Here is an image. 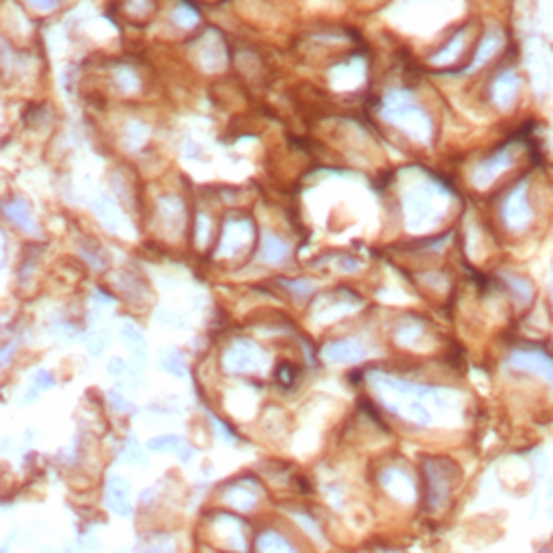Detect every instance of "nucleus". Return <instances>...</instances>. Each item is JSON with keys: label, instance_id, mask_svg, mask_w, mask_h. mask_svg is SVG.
I'll list each match as a JSON object with an SVG mask.
<instances>
[{"label": "nucleus", "instance_id": "obj_35", "mask_svg": "<svg viewBox=\"0 0 553 553\" xmlns=\"http://www.w3.org/2000/svg\"><path fill=\"white\" fill-rule=\"evenodd\" d=\"M545 495H547V499H549V504H547V508H545V514L553 521V478H549V482H547Z\"/></svg>", "mask_w": 553, "mask_h": 553}, {"label": "nucleus", "instance_id": "obj_7", "mask_svg": "<svg viewBox=\"0 0 553 553\" xmlns=\"http://www.w3.org/2000/svg\"><path fill=\"white\" fill-rule=\"evenodd\" d=\"M383 117L394 123H406V132L413 139L430 141L433 137V119L415 104L411 93L396 91L389 95L383 104Z\"/></svg>", "mask_w": 553, "mask_h": 553}, {"label": "nucleus", "instance_id": "obj_5", "mask_svg": "<svg viewBox=\"0 0 553 553\" xmlns=\"http://www.w3.org/2000/svg\"><path fill=\"white\" fill-rule=\"evenodd\" d=\"M424 476H426V502L430 512H441L447 508L452 493L456 489L461 471L449 459L430 456L424 461Z\"/></svg>", "mask_w": 553, "mask_h": 553}, {"label": "nucleus", "instance_id": "obj_44", "mask_svg": "<svg viewBox=\"0 0 553 553\" xmlns=\"http://www.w3.org/2000/svg\"><path fill=\"white\" fill-rule=\"evenodd\" d=\"M42 553H52L50 549H42Z\"/></svg>", "mask_w": 553, "mask_h": 553}, {"label": "nucleus", "instance_id": "obj_19", "mask_svg": "<svg viewBox=\"0 0 553 553\" xmlns=\"http://www.w3.org/2000/svg\"><path fill=\"white\" fill-rule=\"evenodd\" d=\"M290 255V247L279 240L277 236L273 234H266L264 240H262V259L268 264H281L283 259Z\"/></svg>", "mask_w": 553, "mask_h": 553}, {"label": "nucleus", "instance_id": "obj_9", "mask_svg": "<svg viewBox=\"0 0 553 553\" xmlns=\"http://www.w3.org/2000/svg\"><path fill=\"white\" fill-rule=\"evenodd\" d=\"M497 281L514 309L528 311L538 303V283L530 275L516 268H502L497 271Z\"/></svg>", "mask_w": 553, "mask_h": 553}, {"label": "nucleus", "instance_id": "obj_46", "mask_svg": "<svg viewBox=\"0 0 553 553\" xmlns=\"http://www.w3.org/2000/svg\"><path fill=\"white\" fill-rule=\"evenodd\" d=\"M117 553H128V551H117Z\"/></svg>", "mask_w": 553, "mask_h": 553}, {"label": "nucleus", "instance_id": "obj_31", "mask_svg": "<svg viewBox=\"0 0 553 553\" xmlns=\"http://www.w3.org/2000/svg\"><path fill=\"white\" fill-rule=\"evenodd\" d=\"M117 82H119L125 91H130V89H135V87H137V76H135L132 70L121 68V70L117 72Z\"/></svg>", "mask_w": 553, "mask_h": 553}, {"label": "nucleus", "instance_id": "obj_3", "mask_svg": "<svg viewBox=\"0 0 553 553\" xmlns=\"http://www.w3.org/2000/svg\"><path fill=\"white\" fill-rule=\"evenodd\" d=\"M454 201V192L439 180H424L406 194L404 210H406V225L415 230H426V227L439 223L447 212L449 204Z\"/></svg>", "mask_w": 553, "mask_h": 553}, {"label": "nucleus", "instance_id": "obj_16", "mask_svg": "<svg viewBox=\"0 0 553 553\" xmlns=\"http://www.w3.org/2000/svg\"><path fill=\"white\" fill-rule=\"evenodd\" d=\"M223 497H225L227 504L238 508V510H251L257 504L259 491H257V486H253L251 482H234V484L227 486Z\"/></svg>", "mask_w": 553, "mask_h": 553}, {"label": "nucleus", "instance_id": "obj_11", "mask_svg": "<svg viewBox=\"0 0 553 553\" xmlns=\"http://www.w3.org/2000/svg\"><path fill=\"white\" fill-rule=\"evenodd\" d=\"M378 480L383 484V489L402 504H411L417 497L415 482H413L411 473L404 471L402 467H385L380 471Z\"/></svg>", "mask_w": 553, "mask_h": 553}, {"label": "nucleus", "instance_id": "obj_10", "mask_svg": "<svg viewBox=\"0 0 553 553\" xmlns=\"http://www.w3.org/2000/svg\"><path fill=\"white\" fill-rule=\"evenodd\" d=\"M268 366V354L249 340H238L223 352V368L232 374H255Z\"/></svg>", "mask_w": 553, "mask_h": 553}, {"label": "nucleus", "instance_id": "obj_36", "mask_svg": "<svg viewBox=\"0 0 553 553\" xmlns=\"http://www.w3.org/2000/svg\"><path fill=\"white\" fill-rule=\"evenodd\" d=\"M285 285H287L292 292L297 290L301 297H305V294H309V292H311V285H309V283H305V281H285Z\"/></svg>", "mask_w": 553, "mask_h": 553}, {"label": "nucleus", "instance_id": "obj_15", "mask_svg": "<svg viewBox=\"0 0 553 553\" xmlns=\"http://www.w3.org/2000/svg\"><path fill=\"white\" fill-rule=\"evenodd\" d=\"M106 506L119 514L130 516L132 514V502H130V482L123 476H111L106 482Z\"/></svg>", "mask_w": 553, "mask_h": 553}, {"label": "nucleus", "instance_id": "obj_6", "mask_svg": "<svg viewBox=\"0 0 553 553\" xmlns=\"http://www.w3.org/2000/svg\"><path fill=\"white\" fill-rule=\"evenodd\" d=\"M508 368L516 374L538 378L553 392V354L538 342L514 344L506 359Z\"/></svg>", "mask_w": 553, "mask_h": 553}, {"label": "nucleus", "instance_id": "obj_23", "mask_svg": "<svg viewBox=\"0 0 553 553\" xmlns=\"http://www.w3.org/2000/svg\"><path fill=\"white\" fill-rule=\"evenodd\" d=\"M184 441L178 435H160L147 441V449L151 452H175Z\"/></svg>", "mask_w": 553, "mask_h": 553}, {"label": "nucleus", "instance_id": "obj_26", "mask_svg": "<svg viewBox=\"0 0 553 553\" xmlns=\"http://www.w3.org/2000/svg\"><path fill=\"white\" fill-rule=\"evenodd\" d=\"M275 378H277V383H279V385H283V387L294 385V378H297V368L292 366V364H281V366H277V370H275Z\"/></svg>", "mask_w": 553, "mask_h": 553}, {"label": "nucleus", "instance_id": "obj_24", "mask_svg": "<svg viewBox=\"0 0 553 553\" xmlns=\"http://www.w3.org/2000/svg\"><path fill=\"white\" fill-rule=\"evenodd\" d=\"M121 340L130 348H132V352L145 350V337H143V333L137 327H132V324H123V327H121Z\"/></svg>", "mask_w": 553, "mask_h": 553}, {"label": "nucleus", "instance_id": "obj_13", "mask_svg": "<svg viewBox=\"0 0 553 553\" xmlns=\"http://www.w3.org/2000/svg\"><path fill=\"white\" fill-rule=\"evenodd\" d=\"M366 354H368L366 346L354 337L333 340L322 350V356L329 364H356V361H364Z\"/></svg>", "mask_w": 553, "mask_h": 553}, {"label": "nucleus", "instance_id": "obj_34", "mask_svg": "<svg viewBox=\"0 0 553 553\" xmlns=\"http://www.w3.org/2000/svg\"><path fill=\"white\" fill-rule=\"evenodd\" d=\"M104 348H106V340H102V337H89L87 350H89L91 354H100Z\"/></svg>", "mask_w": 553, "mask_h": 553}, {"label": "nucleus", "instance_id": "obj_18", "mask_svg": "<svg viewBox=\"0 0 553 553\" xmlns=\"http://www.w3.org/2000/svg\"><path fill=\"white\" fill-rule=\"evenodd\" d=\"M5 212H7V216L15 223V225H20L24 232H28V234H35V220H32V214H30V208L24 204V201H20V199H13V201H7L5 204Z\"/></svg>", "mask_w": 553, "mask_h": 553}, {"label": "nucleus", "instance_id": "obj_17", "mask_svg": "<svg viewBox=\"0 0 553 553\" xmlns=\"http://www.w3.org/2000/svg\"><path fill=\"white\" fill-rule=\"evenodd\" d=\"M255 549L257 553H299V549L292 545L285 536H281L279 532H262L255 540Z\"/></svg>", "mask_w": 553, "mask_h": 553}, {"label": "nucleus", "instance_id": "obj_12", "mask_svg": "<svg viewBox=\"0 0 553 553\" xmlns=\"http://www.w3.org/2000/svg\"><path fill=\"white\" fill-rule=\"evenodd\" d=\"M251 240H253V225L249 220H242V218L227 220L225 230H223V238H220V247H218V255L234 257L240 251H244Z\"/></svg>", "mask_w": 553, "mask_h": 553}, {"label": "nucleus", "instance_id": "obj_40", "mask_svg": "<svg viewBox=\"0 0 553 553\" xmlns=\"http://www.w3.org/2000/svg\"><path fill=\"white\" fill-rule=\"evenodd\" d=\"M28 3L32 5V7H37V9H52L54 5H56V0H28Z\"/></svg>", "mask_w": 553, "mask_h": 553}, {"label": "nucleus", "instance_id": "obj_8", "mask_svg": "<svg viewBox=\"0 0 553 553\" xmlns=\"http://www.w3.org/2000/svg\"><path fill=\"white\" fill-rule=\"evenodd\" d=\"M478 26H473L471 22L459 26L456 30L452 32V35L443 42V46L430 56V63L435 68H463L467 63L469 54H471V48H473V42L478 37Z\"/></svg>", "mask_w": 553, "mask_h": 553}, {"label": "nucleus", "instance_id": "obj_32", "mask_svg": "<svg viewBox=\"0 0 553 553\" xmlns=\"http://www.w3.org/2000/svg\"><path fill=\"white\" fill-rule=\"evenodd\" d=\"M128 372H130L128 364H125L123 359H119V356H113V359L108 361V374H111V376L123 378V376H128Z\"/></svg>", "mask_w": 553, "mask_h": 553}, {"label": "nucleus", "instance_id": "obj_42", "mask_svg": "<svg viewBox=\"0 0 553 553\" xmlns=\"http://www.w3.org/2000/svg\"><path fill=\"white\" fill-rule=\"evenodd\" d=\"M63 553H82V551L78 549V545L68 542V545H63Z\"/></svg>", "mask_w": 553, "mask_h": 553}, {"label": "nucleus", "instance_id": "obj_20", "mask_svg": "<svg viewBox=\"0 0 553 553\" xmlns=\"http://www.w3.org/2000/svg\"><path fill=\"white\" fill-rule=\"evenodd\" d=\"M400 413H404L409 419H413L415 424H419V426H430V424H433V413H430V409L424 404V400H413V402H409L406 406H402Z\"/></svg>", "mask_w": 553, "mask_h": 553}, {"label": "nucleus", "instance_id": "obj_25", "mask_svg": "<svg viewBox=\"0 0 553 553\" xmlns=\"http://www.w3.org/2000/svg\"><path fill=\"white\" fill-rule=\"evenodd\" d=\"M121 459H123L125 463H141V465L147 463L141 445H139L135 439H128V441H125V445L121 447Z\"/></svg>", "mask_w": 553, "mask_h": 553}, {"label": "nucleus", "instance_id": "obj_28", "mask_svg": "<svg viewBox=\"0 0 553 553\" xmlns=\"http://www.w3.org/2000/svg\"><path fill=\"white\" fill-rule=\"evenodd\" d=\"M106 396H108V404H111L117 413H132V411H135L132 402H130L125 396H121V394H117V392H108Z\"/></svg>", "mask_w": 553, "mask_h": 553}, {"label": "nucleus", "instance_id": "obj_33", "mask_svg": "<svg viewBox=\"0 0 553 553\" xmlns=\"http://www.w3.org/2000/svg\"><path fill=\"white\" fill-rule=\"evenodd\" d=\"M299 523H301V526H305V530H307L309 534H313V538L322 540V532L318 530V526H316L313 521H309V516H305V514H299Z\"/></svg>", "mask_w": 553, "mask_h": 553}, {"label": "nucleus", "instance_id": "obj_30", "mask_svg": "<svg viewBox=\"0 0 553 553\" xmlns=\"http://www.w3.org/2000/svg\"><path fill=\"white\" fill-rule=\"evenodd\" d=\"M32 385H35L37 389H52L54 387V376L46 370H37L35 374H32Z\"/></svg>", "mask_w": 553, "mask_h": 553}, {"label": "nucleus", "instance_id": "obj_14", "mask_svg": "<svg viewBox=\"0 0 553 553\" xmlns=\"http://www.w3.org/2000/svg\"><path fill=\"white\" fill-rule=\"evenodd\" d=\"M212 528H214V534L225 542V547L244 553L247 538H244V523L240 521V518H236L232 514H218L214 518Z\"/></svg>", "mask_w": 553, "mask_h": 553}, {"label": "nucleus", "instance_id": "obj_38", "mask_svg": "<svg viewBox=\"0 0 553 553\" xmlns=\"http://www.w3.org/2000/svg\"><path fill=\"white\" fill-rule=\"evenodd\" d=\"M85 547H87L89 551H97V549L102 547V542L97 540V536H95V534H87V536H85Z\"/></svg>", "mask_w": 553, "mask_h": 553}, {"label": "nucleus", "instance_id": "obj_37", "mask_svg": "<svg viewBox=\"0 0 553 553\" xmlns=\"http://www.w3.org/2000/svg\"><path fill=\"white\" fill-rule=\"evenodd\" d=\"M175 454H178V456H180V461H184V463H188V461H190V459L194 456V452H192V447H188L186 443H182V445H180V447L175 449Z\"/></svg>", "mask_w": 553, "mask_h": 553}, {"label": "nucleus", "instance_id": "obj_22", "mask_svg": "<svg viewBox=\"0 0 553 553\" xmlns=\"http://www.w3.org/2000/svg\"><path fill=\"white\" fill-rule=\"evenodd\" d=\"M421 337H424V327H421V324H415V322L406 324V327H400L396 331V342L406 346V348H415V344Z\"/></svg>", "mask_w": 553, "mask_h": 553}, {"label": "nucleus", "instance_id": "obj_27", "mask_svg": "<svg viewBox=\"0 0 553 553\" xmlns=\"http://www.w3.org/2000/svg\"><path fill=\"white\" fill-rule=\"evenodd\" d=\"M175 549H173V540L171 538H167V536H158V538H154L149 545H145V549H143V553H173Z\"/></svg>", "mask_w": 553, "mask_h": 553}, {"label": "nucleus", "instance_id": "obj_29", "mask_svg": "<svg viewBox=\"0 0 553 553\" xmlns=\"http://www.w3.org/2000/svg\"><path fill=\"white\" fill-rule=\"evenodd\" d=\"M173 20H175L180 26H186V28H188V26L194 24V20H197V13L190 11V7H184V5H182V7L173 13Z\"/></svg>", "mask_w": 553, "mask_h": 553}, {"label": "nucleus", "instance_id": "obj_45", "mask_svg": "<svg viewBox=\"0 0 553 553\" xmlns=\"http://www.w3.org/2000/svg\"><path fill=\"white\" fill-rule=\"evenodd\" d=\"M551 346H553V331H551Z\"/></svg>", "mask_w": 553, "mask_h": 553}, {"label": "nucleus", "instance_id": "obj_43", "mask_svg": "<svg viewBox=\"0 0 553 553\" xmlns=\"http://www.w3.org/2000/svg\"><path fill=\"white\" fill-rule=\"evenodd\" d=\"M536 553H553V549H551L549 545H545V547H540V549H538Z\"/></svg>", "mask_w": 553, "mask_h": 553}, {"label": "nucleus", "instance_id": "obj_1", "mask_svg": "<svg viewBox=\"0 0 553 553\" xmlns=\"http://www.w3.org/2000/svg\"><path fill=\"white\" fill-rule=\"evenodd\" d=\"M540 162H545V158L538 149V137L530 128H521L486 149L473 162L469 169V186L476 192H497L512 178Z\"/></svg>", "mask_w": 553, "mask_h": 553}, {"label": "nucleus", "instance_id": "obj_41", "mask_svg": "<svg viewBox=\"0 0 553 553\" xmlns=\"http://www.w3.org/2000/svg\"><path fill=\"white\" fill-rule=\"evenodd\" d=\"M547 307H549V313L553 318V279L547 281Z\"/></svg>", "mask_w": 553, "mask_h": 553}, {"label": "nucleus", "instance_id": "obj_4", "mask_svg": "<svg viewBox=\"0 0 553 553\" xmlns=\"http://www.w3.org/2000/svg\"><path fill=\"white\" fill-rule=\"evenodd\" d=\"M516 46L518 44L514 42L512 32L508 30L506 24H499V22L484 24L473 42L467 63L459 70V74L476 76L484 70H493L495 65L502 63Z\"/></svg>", "mask_w": 553, "mask_h": 553}, {"label": "nucleus", "instance_id": "obj_39", "mask_svg": "<svg viewBox=\"0 0 553 553\" xmlns=\"http://www.w3.org/2000/svg\"><path fill=\"white\" fill-rule=\"evenodd\" d=\"M340 268H342V271H348V273H352V271H359V268H361V262H352V257H346L344 262L340 264Z\"/></svg>", "mask_w": 553, "mask_h": 553}, {"label": "nucleus", "instance_id": "obj_2", "mask_svg": "<svg viewBox=\"0 0 553 553\" xmlns=\"http://www.w3.org/2000/svg\"><path fill=\"white\" fill-rule=\"evenodd\" d=\"M530 80L521 61V46H516L502 63L486 74L484 102L499 117H516L530 100Z\"/></svg>", "mask_w": 553, "mask_h": 553}, {"label": "nucleus", "instance_id": "obj_21", "mask_svg": "<svg viewBox=\"0 0 553 553\" xmlns=\"http://www.w3.org/2000/svg\"><path fill=\"white\" fill-rule=\"evenodd\" d=\"M160 368L165 370V372H169V374H173V376H178V378L186 376V364H184V356H182L178 350H173V348L160 356Z\"/></svg>", "mask_w": 553, "mask_h": 553}]
</instances>
